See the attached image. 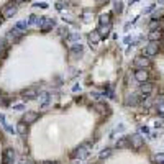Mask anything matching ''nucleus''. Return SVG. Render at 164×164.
Returning a JSON list of instances; mask_svg holds the SVG:
<instances>
[{
  "instance_id": "nucleus-20",
  "label": "nucleus",
  "mask_w": 164,
  "mask_h": 164,
  "mask_svg": "<svg viewBox=\"0 0 164 164\" xmlns=\"http://www.w3.org/2000/svg\"><path fill=\"white\" fill-rule=\"evenodd\" d=\"M39 100H41V105L46 108V105H48V102H49V93H48V92H43V93L39 95Z\"/></svg>"
},
{
  "instance_id": "nucleus-31",
  "label": "nucleus",
  "mask_w": 164,
  "mask_h": 164,
  "mask_svg": "<svg viewBox=\"0 0 164 164\" xmlns=\"http://www.w3.org/2000/svg\"><path fill=\"white\" fill-rule=\"evenodd\" d=\"M153 10H154V5H149L148 8H144V10H143V13H149V11H153Z\"/></svg>"
},
{
  "instance_id": "nucleus-2",
  "label": "nucleus",
  "mask_w": 164,
  "mask_h": 164,
  "mask_svg": "<svg viewBox=\"0 0 164 164\" xmlns=\"http://www.w3.org/2000/svg\"><path fill=\"white\" fill-rule=\"evenodd\" d=\"M89 149H90L89 148V143L82 144V146H79V148L72 153V157H75V159H77V157H79V159H82V157H85L87 154H89Z\"/></svg>"
},
{
  "instance_id": "nucleus-10",
  "label": "nucleus",
  "mask_w": 164,
  "mask_h": 164,
  "mask_svg": "<svg viewBox=\"0 0 164 164\" xmlns=\"http://www.w3.org/2000/svg\"><path fill=\"white\" fill-rule=\"evenodd\" d=\"M141 93H143V97H149V93L154 90V85L153 84H149V82H144V84H141Z\"/></svg>"
},
{
  "instance_id": "nucleus-29",
  "label": "nucleus",
  "mask_w": 164,
  "mask_h": 164,
  "mask_svg": "<svg viewBox=\"0 0 164 164\" xmlns=\"http://www.w3.org/2000/svg\"><path fill=\"white\" fill-rule=\"evenodd\" d=\"M79 38H80V34H77V33H74V34H71V36H67L69 41H77Z\"/></svg>"
},
{
  "instance_id": "nucleus-1",
  "label": "nucleus",
  "mask_w": 164,
  "mask_h": 164,
  "mask_svg": "<svg viewBox=\"0 0 164 164\" xmlns=\"http://www.w3.org/2000/svg\"><path fill=\"white\" fill-rule=\"evenodd\" d=\"M133 62H134V66L139 67V69H144V67H149L151 66V61H149L148 56H136Z\"/></svg>"
},
{
  "instance_id": "nucleus-40",
  "label": "nucleus",
  "mask_w": 164,
  "mask_h": 164,
  "mask_svg": "<svg viewBox=\"0 0 164 164\" xmlns=\"http://www.w3.org/2000/svg\"><path fill=\"white\" fill-rule=\"evenodd\" d=\"M97 2H98V3H102V2H105V0H97Z\"/></svg>"
},
{
  "instance_id": "nucleus-4",
  "label": "nucleus",
  "mask_w": 164,
  "mask_h": 164,
  "mask_svg": "<svg viewBox=\"0 0 164 164\" xmlns=\"http://www.w3.org/2000/svg\"><path fill=\"white\" fill-rule=\"evenodd\" d=\"M39 26H41V30H43L44 33H48V31L52 30V26H54V20L52 18H41Z\"/></svg>"
},
{
  "instance_id": "nucleus-3",
  "label": "nucleus",
  "mask_w": 164,
  "mask_h": 164,
  "mask_svg": "<svg viewBox=\"0 0 164 164\" xmlns=\"http://www.w3.org/2000/svg\"><path fill=\"white\" fill-rule=\"evenodd\" d=\"M130 143H131V148H134V149H139L141 146L144 144V139H143V136L141 134H131V138H130Z\"/></svg>"
},
{
  "instance_id": "nucleus-8",
  "label": "nucleus",
  "mask_w": 164,
  "mask_h": 164,
  "mask_svg": "<svg viewBox=\"0 0 164 164\" xmlns=\"http://www.w3.org/2000/svg\"><path fill=\"white\" fill-rule=\"evenodd\" d=\"M38 120V113L36 112H26L25 115H23V120L21 121H25L26 125H31V123H34Z\"/></svg>"
},
{
  "instance_id": "nucleus-21",
  "label": "nucleus",
  "mask_w": 164,
  "mask_h": 164,
  "mask_svg": "<svg viewBox=\"0 0 164 164\" xmlns=\"http://www.w3.org/2000/svg\"><path fill=\"white\" fill-rule=\"evenodd\" d=\"M128 146H130V139H126V138H120L116 141V148H128Z\"/></svg>"
},
{
  "instance_id": "nucleus-35",
  "label": "nucleus",
  "mask_w": 164,
  "mask_h": 164,
  "mask_svg": "<svg viewBox=\"0 0 164 164\" xmlns=\"http://www.w3.org/2000/svg\"><path fill=\"white\" fill-rule=\"evenodd\" d=\"M139 131H141V133H149V128L148 126H141V128H139Z\"/></svg>"
},
{
  "instance_id": "nucleus-13",
  "label": "nucleus",
  "mask_w": 164,
  "mask_h": 164,
  "mask_svg": "<svg viewBox=\"0 0 164 164\" xmlns=\"http://www.w3.org/2000/svg\"><path fill=\"white\" fill-rule=\"evenodd\" d=\"M148 38H149V41H159L161 38H162V31L161 30H151L149 31V34H148Z\"/></svg>"
},
{
  "instance_id": "nucleus-22",
  "label": "nucleus",
  "mask_w": 164,
  "mask_h": 164,
  "mask_svg": "<svg viewBox=\"0 0 164 164\" xmlns=\"http://www.w3.org/2000/svg\"><path fill=\"white\" fill-rule=\"evenodd\" d=\"M112 153H113V151L110 149V148L103 149V151H100V154H98V159H107V157H110V156H112Z\"/></svg>"
},
{
  "instance_id": "nucleus-12",
  "label": "nucleus",
  "mask_w": 164,
  "mask_h": 164,
  "mask_svg": "<svg viewBox=\"0 0 164 164\" xmlns=\"http://www.w3.org/2000/svg\"><path fill=\"white\" fill-rule=\"evenodd\" d=\"M7 38L8 39H11V41H20L21 39V31H18V30H10L8 33H7Z\"/></svg>"
},
{
  "instance_id": "nucleus-11",
  "label": "nucleus",
  "mask_w": 164,
  "mask_h": 164,
  "mask_svg": "<svg viewBox=\"0 0 164 164\" xmlns=\"http://www.w3.org/2000/svg\"><path fill=\"white\" fill-rule=\"evenodd\" d=\"M110 30H112V25H100V28H98V34H100V38H108L110 36Z\"/></svg>"
},
{
  "instance_id": "nucleus-24",
  "label": "nucleus",
  "mask_w": 164,
  "mask_h": 164,
  "mask_svg": "<svg viewBox=\"0 0 164 164\" xmlns=\"http://www.w3.org/2000/svg\"><path fill=\"white\" fill-rule=\"evenodd\" d=\"M39 21H41L39 16L31 15V16H30V20H28V26H30V25H38V26H39Z\"/></svg>"
},
{
  "instance_id": "nucleus-36",
  "label": "nucleus",
  "mask_w": 164,
  "mask_h": 164,
  "mask_svg": "<svg viewBox=\"0 0 164 164\" xmlns=\"http://www.w3.org/2000/svg\"><path fill=\"white\" fill-rule=\"evenodd\" d=\"M15 110H23V108H25V107H23V105L20 103V105H15V107H13Z\"/></svg>"
},
{
  "instance_id": "nucleus-25",
  "label": "nucleus",
  "mask_w": 164,
  "mask_h": 164,
  "mask_svg": "<svg viewBox=\"0 0 164 164\" xmlns=\"http://www.w3.org/2000/svg\"><path fill=\"white\" fill-rule=\"evenodd\" d=\"M98 21H100V25H110V15H100Z\"/></svg>"
},
{
  "instance_id": "nucleus-19",
  "label": "nucleus",
  "mask_w": 164,
  "mask_h": 164,
  "mask_svg": "<svg viewBox=\"0 0 164 164\" xmlns=\"http://www.w3.org/2000/svg\"><path fill=\"white\" fill-rule=\"evenodd\" d=\"M82 51H84V48H82L80 44H75V46H72V48H71V54L74 57H79L82 54Z\"/></svg>"
},
{
  "instance_id": "nucleus-5",
  "label": "nucleus",
  "mask_w": 164,
  "mask_h": 164,
  "mask_svg": "<svg viewBox=\"0 0 164 164\" xmlns=\"http://www.w3.org/2000/svg\"><path fill=\"white\" fill-rule=\"evenodd\" d=\"M157 52H159V46H157V43H154V41H153V43H149L144 48V54L148 56V57L149 56H156Z\"/></svg>"
},
{
  "instance_id": "nucleus-23",
  "label": "nucleus",
  "mask_w": 164,
  "mask_h": 164,
  "mask_svg": "<svg viewBox=\"0 0 164 164\" xmlns=\"http://www.w3.org/2000/svg\"><path fill=\"white\" fill-rule=\"evenodd\" d=\"M28 28V21H18L15 25V30H18V31H25Z\"/></svg>"
},
{
  "instance_id": "nucleus-26",
  "label": "nucleus",
  "mask_w": 164,
  "mask_h": 164,
  "mask_svg": "<svg viewBox=\"0 0 164 164\" xmlns=\"http://www.w3.org/2000/svg\"><path fill=\"white\" fill-rule=\"evenodd\" d=\"M154 162H156V164H164V154H162V153H157V154L154 156Z\"/></svg>"
},
{
  "instance_id": "nucleus-16",
  "label": "nucleus",
  "mask_w": 164,
  "mask_h": 164,
  "mask_svg": "<svg viewBox=\"0 0 164 164\" xmlns=\"http://www.w3.org/2000/svg\"><path fill=\"white\" fill-rule=\"evenodd\" d=\"M13 157H15V151L11 148H8L7 151H5V156H3V164L11 162V161H13Z\"/></svg>"
},
{
  "instance_id": "nucleus-32",
  "label": "nucleus",
  "mask_w": 164,
  "mask_h": 164,
  "mask_svg": "<svg viewBox=\"0 0 164 164\" xmlns=\"http://www.w3.org/2000/svg\"><path fill=\"white\" fill-rule=\"evenodd\" d=\"M67 28H59V34H62V36H64V34H66V36H67Z\"/></svg>"
},
{
  "instance_id": "nucleus-6",
  "label": "nucleus",
  "mask_w": 164,
  "mask_h": 164,
  "mask_svg": "<svg viewBox=\"0 0 164 164\" xmlns=\"http://www.w3.org/2000/svg\"><path fill=\"white\" fill-rule=\"evenodd\" d=\"M148 72H146V69H136L134 71V79H136L138 82H141V84H144V82H148Z\"/></svg>"
},
{
  "instance_id": "nucleus-39",
  "label": "nucleus",
  "mask_w": 164,
  "mask_h": 164,
  "mask_svg": "<svg viewBox=\"0 0 164 164\" xmlns=\"http://www.w3.org/2000/svg\"><path fill=\"white\" fill-rule=\"evenodd\" d=\"M156 2H157V3H164V0H156Z\"/></svg>"
},
{
  "instance_id": "nucleus-38",
  "label": "nucleus",
  "mask_w": 164,
  "mask_h": 164,
  "mask_svg": "<svg viewBox=\"0 0 164 164\" xmlns=\"http://www.w3.org/2000/svg\"><path fill=\"white\" fill-rule=\"evenodd\" d=\"M41 164H54V162H51V161H44V162H41Z\"/></svg>"
},
{
  "instance_id": "nucleus-14",
  "label": "nucleus",
  "mask_w": 164,
  "mask_h": 164,
  "mask_svg": "<svg viewBox=\"0 0 164 164\" xmlns=\"http://www.w3.org/2000/svg\"><path fill=\"white\" fill-rule=\"evenodd\" d=\"M21 95H23L25 100H33V98H36L38 93H36V90H34V89H28V90H23Z\"/></svg>"
},
{
  "instance_id": "nucleus-17",
  "label": "nucleus",
  "mask_w": 164,
  "mask_h": 164,
  "mask_svg": "<svg viewBox=\"0 0 164 164\" xmlns=\"http://www.w3.org/2000/svg\"><path fill=\"white\" fill-rule=\"evenodd\" d=\"M16 133L21 134V136H25V134L28 133V125L25 121H20L18 125H16Z\"/></svg>"
},
{
  "instance_id": "nucleus-33",
  "label": "nucleus",
  "mask_w": 164,
  "mask_h": 164,
  "mask_svg": "<svg viewBox=\"0 0 164 164\" xmlns=\"http://www.w3.org/2000/svg\"><path fill=\"white\" fill-rule=\"evenodd\" d=\"M20 164H31V161L28 159V157H21V161H20Z\"/></svg>"
},
{
  "instance_id": "nucleus-30",
  "label": "nucleus",
  "mask_w": 164,
  "mask_h": 164,
  "mask_svg": "<svg viewBox=\"0 0 164 164\" xmlns=\"http://www.w3.org/2000/svg\"><path fill=\"white\" fill-rule=\"evenodd\" d=\"M157 112H159V115L164 116V102H161L159 105H157Z\"/></svg>"
},
{
  "instance_id": "nucleus-9",
  "label": "nucleus",
  "mask_w": 164,
  "mask_h": 164,
  "mask_svg": "<svg viewBox=\"0 0 164 164\" xmlns=\"http://www.w3.org/2000/svg\"><path fill=\"white\" fill-rule=\"evenodd\" d=\"M16 13V8L13 7V5H5V7L2 8V16L3 18H10V16H13Z\"/></svg>"
},
{
  "instance_id": "nucleus-28",
  "label": "nucleus",
  "mask_w": 164,
  "mask_h": 164,
  "mask_svg": "<svg viewBox=\"0 0 164 164\" xmlns=\"http://www.w3.org/2000/svg\"><path fill=\"white\" fill-rule=\"evenodd\" d=\"M162 15H164V8H159V10H156L154 13H153V18H154V20L162 18Z\"/></svg>"
},
{
  "instance_id": "nucleus-41",
  "label": "nucleus",
  "mask_w": 164,
  "mask_h": 164,
  "mask_svg": "<svg viewBox=\"0 0 164 164\" xmlns=\"http://www.w3.org/2000/svg\"><path fill=\"white\" fill-rule=\"evenodd\" d=\"M0 98H2V95H0Z\"/></svg>"
},
{
  "instance_id": "nucleus-27",
  "label": "nucleus",
  "mask_w": 164,
  "mask_h": 164,
  "mask_svg": "<svg viewBox=\"0 0 164 164\" xmlns=\"http://www.w3.org/2000/svg\"><path fill=\"white\" fill-rule=\"evenodd\" d=\"M161 26H162V23H159L157 20H153V21H151V25H149L151 30H159Z\"/></svg>"
},
{
  "instance_id": "nucleus-7",
  "label": "nucleus",
  "mask_w": 164,
  "mask_h": 164,
  "mask_svg": "<svg viewBox=\"0 0 164 164\" xmlns=\"http://www.w3.org/2000/svg\"><path fill=\"white\" fill-rule=\"evenodd\" d=\"M139 103V97L136 95V93H128V95L125 97V105L126 107H134V105H138Z\"/></svg>"
},
{
  "instance_id": "nucleus-15",
  "label": "nucleus",
  "mask_w": 164,
  "mask_h": 164,
  "mask_svg": "<svg viewBox=\"0 0 164 164\" xmlns=\"http://www.w3.org/2000/svg\"><path fill=\"white\" fill-rule=\"evenodd\" d=\"M95 108H97V112H98V113H102V115H108V113H110V107H108L107 103H103V102L97 103V105H95Z\"/></svg>"
},
{
  "instance_id": "nucleus-34",
  "label": "nucleus",
  "mask_w": 164,
  "mask_h": 164,
  "mask_svg": "<svg viewBox=\"0 0 164 164\" xmlns=\"http://www.w3.org/2000/svg\"><path fill=\"white\" fill-rule=\"evenodd\" d=\"M115 8L118 10V11H121V10H123V7H121V2H116V3H115Z\"/></svg>"
},
{
  "instance_id": "nucleus-18",
  "label": "nucleus",
  "mask_w": 164,
  "mask_h": 164,
  "mask_svg": "<svg viewBox=\"0 0 164 164\" xmlns=\"http://www.w3.org/2000/svg\"><path fill=\"white\" fill-rule=\"evenodd\" d=\"M89 39H90V44H92V43H93V44H97L102 38H100V34H98V31H97V30H93V31L89 34Z\"/></svg>"
},
{
  "instance_id": "nucleus-37",
  "label": "nucleus",
  "mask_w": 164,
  "mask_h": 164,
  "mask_svg": "<svg viewBox=\"0 0 164 164\" xmlns=\"http://www.w3.org/2000/svg\"><path fill=\"white\" fill-rule=\"evenodd\" d=\"M13 2H15V3H23L25 0H13Z\"/></svg>"
}]
</instances>
